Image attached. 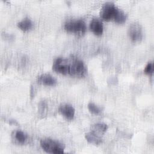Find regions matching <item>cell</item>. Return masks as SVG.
Instances as JSON below:
<instances>
[{"instance_id":"obj_1","label":"cell","mask_w":154,"mask_h":154,"mask_svg":"<svg viewBox=\"0 0 154 154\" xmlns=\"http://www.w3.org/2000/svg\"><path fill=\"white\" fill-rule=\"evenodd\" d=\"M40 146L43 150L49 153L60 154L64 153V146L60 141L49 138L40 140Z\"/></svg>"},{"instance_id":"obj_2","label":"cell","mask_w":154,"mask_h":154,"mask_svg":"<svg viewBox=\"0 0 154 154\" xmlns=\"http://www.w3.org/2000/svg\"><path fill=\"white\" fill-rule=\"evenodd\" d=\"M120 10L113 2H107L102 7L100 16L102 19L105 21H109L111 20L115 21Z\"/></svg>"},{"instance_id":"obj_3","label":"cell","mask_w":154,"mask_h":154,"mask_svg":"<svg viewBox=\"0 0 154 154\" xmlns=\"http://www.w3.org/2000/svg\"><path fill=\"white\" fill-rule=\"evenodd\" d=\"M64 29L69 32L82 35L86 31V25L82 19L70 20L65 23Z\"/></svg>"},{"instance_id":"obj_4","label":"cell","mask_w":154,"mask_h":154,"mask_svg":"<svg viewBox=\"0 0 154 154\" xmlns=\"http://www.w3.org/2000/svg\"><path fill=\"white\" fill-rule=\"evenodd\" d=\"M87 67L85 63L81 60L75 59L69 66V74L75 77H84L87 73Z\"/></svg>"},{"instance_id":"obj_5","label":"cell","mask_w":154,"mask_h":154,"mask_svg":"<svg viewBox=\"0 0 154 154\" xmlns=\"http://www.w3.org/2000/svg\"><path fill=\"white\" fill-rule=\"evenodd\" d=\"M128 34L132 42H140L143 38V30L141 25L137 22L132 23L128 28Z\"/></svg>"},{"instance_id":"obj_6","label":"cell","mask_w":154,"mask_h":154,"mask_svg":"<svg viewBox=\"0 0 154 154\" xmlns=\"http://www.w3.org/2000/svg\"><path fill=\"white\" fill-rule=\"evenodd\" d=\"M69 66L70 64L68 63V60L58 57L54 61L52 65V69L57 73L67 75L69 72Z\"/></svg>"},{"instance_id":"obj_7","label":"cell","mask_w":154,"mask_h":154,"mask_svg":"<svg viewBox=\"0 0 154 154\" xmlns=\"http://www.w3.org/2000/svg\"><path fill=\"white\" fill-rule=\"evenodd\" d=\"M59 112L66 119L68 120H72L74 117L75 109L73 106L70 104L65 103L60 105L59 107Z\"/></svg>"},{"instance_id":"obj_8","label":"cell","mask_w":154,"mask_h":154,"mask_svg":"<svg viewBox=\"0 0 154 154\" xmlns=\"http://www.w3.org/2000/svg\"><path fill=\"white\" fill-rule=\"evenodd\" d=\"M90 30L96 35H100L103 31V25L102 21L98 18H93L90 23Z\"/></svg>"},{"instance_id":"obj_9","label":"cell","mask_w":154,"mask_h":154,"mask_svg":"<svg viewBox=\"0 0 154 154\" xmlns=\"http://www.w3.org/2000/svg\"><path fill=\"white\" fill-rule=\"evenodd\" d=\"M38 83L46 86H54L57 84V79L51 75L43 73L37 78Z\"/></svg>"},{"instance_id":"obj_10","label":"cell","mask_w":154,"mask_h":154,"mask_svg":"<svg viewBox=\"0 0 154 154\" xmlns=\"http://www.w3.org/2000/svg\"><path fill=\"white\" fill-rule=\"evenodd\" d=\"M11 137L15 143L23 144L28 140V135L20 130H15L11 134Z\"/></svg>"},{"instance_id":"obj_11","label":"cell","mask_w":154,"mask_h":154,"mask_svg":"<svg viewBox=\"0 0 154 154\" xmlns=\"http://www.w3.org/2000/svg\"><path fill=\"white\" fill-rule=\"evenodd\" d=\"M85 138L88 143L94 145L100 144L102 141L101 136L99 135H97V134L92 131L86 133L85 135Z\"/></svg>"},{"instance_id":"obj_12","label":"cell","mask_w":154,"mask_h":154,"mask_svg":"<svg viewBox=\"0 0 154 154\" xmlns=\"http://www.w3.org/2000/svg\"><path fill=\"white\" fill-rule=\"evenodd\" d=\"M108 129V126L104 123H97L91 126V131L101 136Z\"/></svg>"},{"instance_id":"obj_13","label":"cell","mask_w":154,"mask_h":154,"mask_svg":"<svg viewBox=\"0 0 154 154\" xmlns=\"http://www.w3.org/2000/svg\"><path fill=\"white\" fill-rule=\"evenodd\" d=\"M32 25L33 23L32 20L28 17L22 19L21 21L17 23V26L23 31H29L32 28Z\"/></svg>"},{"instance_id":"obj_14","label":"cell","mask_w":154,"mask_h":154,"mask_svg":"<svg viewBox=\"0 0 154 154\" xmlns=\"http://www.w3.org/2000/svg\"><path fill=\"white\" fill-rule=\"evenodd\" d=\"M88 109L89 111L95 115L99 114L101 112V109L100 107H99L97 105H96L93 102H90L88 104Z\"/></svg>"},{"instance_id":"obj_15","label":"cell","mask_w":154,"mask_h":154,"mask_svg":"<svg viewBox=\"0 0 154 154\" xmlns=\"http://www.w3.org/2000/svg\"><path fill=\"white\" fill-rule=\"evenodd\" d=\"M144 72L149 75H152L153 72V63L152 62H149L147 63V64L146 66Z\"/></svg>"}]
</instances>
